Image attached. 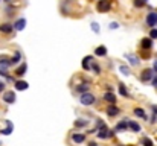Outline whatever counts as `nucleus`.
<instances>
[{"mask_svg": "<svg viewBox=\"0 0 157 146\" xmlns=\"http://www.w3.org/2000/svg\"><path fill=\"white\" fill-rule=\"evenodd\" d=\"M110 29H117L119 28V23H116V21H113V23H110V26H108Z\"/></svg>", "mask_w": 157, "mask_h": 146, "instance_id": "473e14b6", "label": "nucleus"}, {"mask_svg": "<svg viewBox=\"0 0 157 146\" xmlns=\"http://www.w3.org/2000/svg\"><path fill=\"white\" fill-rule=\"evenodd\" d=\"M2 99H3V102H6V103H14V102H15V93H14V92H5Z\"/></svg>", "mask_w": 157, "mask_h": 146, "instance_id": "423d86ee", "label": "nucleus"}, {"mask_svg": "<svg viewBox=\"0 0 157 146\" xmlns=\"http://www.w3.org/2000/svg\"><path fill=\"white\" fill-rule=\"evenodd\" d=\"M153 70H154V73H156V76H157V59L153 62Z\"/></svg>", "mask_w": 157, "mask_h": 146, "instance_id": "72a5a7b5", "label": "nucleus"}, {"mask_svg": "<svg viewBox=\"0 0 157 146\" xmlns=\"http://www.w3.org/2000/svg\"><path fill=\"white\" fill-rule=\"evenodd\" d=\"M0 146H2V143H0Z\"/></svg>", "mask_w": 157, "mask_h": 146, "instance_id": "ea45409f", "label": "nucleus"}, {"mask_svg": "<svg viewBox=\"0 0 157 146\" xmlns=\"http://www.w3.org/2000/svg\"><path fill=\"white\" fill-rule=\"evenodd\" d=\"M89 146H98L96 142H89Z\"/></svg>", "mask_w": 157, "mask_h": 146, "instance_id": "e433bc0d", "label": "nucleus"}, {"mask_svg": "<svg viewBox=\"0 0 157 146\" xmlns=\"http://www.w3.org/2000/svg\"><path fill=\"white\" fill-rule=\"evenodd\" d=\"M151 84H153V87H154V88H157V76L153 79V81H151Z\"/></svg>", "mask_w": 157, "mask_h": 146, "instance_id": "f704fd0d", "label": "nucleus"}, {"mask_svg": "<svg viewBox=\"0 0 157 146\" xmlns=\"http://www.w3.org/2000/svg\"><path fill=\"white\" fill-rule=\"evenodd\" d=\"M96 8H98L99 12H108L110 8H111V2L110 0H99L98 5H96Z\"/></svg>", "mask_w": 157, "mask_h": 146, "instance_id": "20e7f679", "label": "nucleus"}, {"mask_svg": "<svg viewBox=\"0 0 157 146\" xmlns=\"http://www.w3.org/2000/svg\"><path fill=\"white\" fill-rule=\"evenodd\" d=\"M125 58L128 59V62H130V66H139V56H134V55H131V53H125Z\"/></svg>", "mask_w": 157, "mask_h": 146, "instance_id": "9b49d317", "label": "nucleus"}, {"mask_svg": "<svg viewBox=\"0 0 157 146\" xmlns=\"http://www.w3.org/2000/svg\"><path fill=\"white\" fill-rule=\"evenodd\" d=\"M104 99L110 103V105H114V103H116V96L113 95V92H107V93H105V96H104Z\"/></svg>", "mask_w": 157, "mask_h": 146, "instance_id": "412c9836", "label": "nucleus"}, {"mask_svg": "<svg viewBox=\"0 0 157 146\" xmlns=\"http://www.w3.org/2000/svg\"><path fill=\"white\" fill-rule=\"evenodd\" d=\"M8 67H11V59H8L6 56H2L0 58V69L2 70H6Z\"/></svg>", "mask_w": 157, "mask_h": 146, "instance_id": "aec40b11", "label": "nucleus"}, {"mask_svg": "<svg viewBox=\"0 0 157 146\" xmlns=\"http://www.w3.org/2000/svg\"><path fill=\"white\" fill-rule=\"evenodd\" d=\"M119 70H121V73H122V75H125V76H128V75H130V69H128L127 66H119Z\"/></svg>", "mask_w": 157, "mask_h": 146, "instance_id": "c85d7f7f", "label": "nucleus"}, {"mask_svg": "<svg viewBox=\"0 0 157 146\" xmlns=\"http://www.w3.org/2000/svg\"><path fill=\"white\" fill-rule=\"evenodd\" d=\"M92 61H93V56H92V55L86 56V58L82 59V64H81L82 69H84V70H90V69H92V67H90V62H92Z\"/></svg>", "mask_w": 157, "mask_h": 146, "instance_id": "dca6fc26", "label": "nucleus"}, {"mask_svg": "<svg viewBox=\"0 0 157 146\" xmlns=\"http://www.w3.org/2000/svg\"><path fill=\"white\" fill-rule=\"evenodd\" d=\"M150 38L151 40H156L157 38V29L154 28V29H151V32H150Z\"/></svg>", "mask_w": 157, "mask_h": 146, "instance_id": "7c9ffc66", "label": "nucleus"}, {"mask_svg": "<svg viewBox=\"0 0 157 146\" xmlns=\"http://www.w3.org/2000/svg\"><path fill=\"white\" fill-rule=\"evenodd\" d=\"M92 69H93V72H95L96 75H99V73H101V67H99L98 64H93V67H92Z\"/></svg>", "mask_w": 157, "mask_h": 146, "instance_id": "2f4dec72", "label": "nucleus"}, {"mask_svg": "<svg viewBox=\"0 0 157 146\" xmlns=\"http://www.w3.org/2000/svg\"><path fill=\"white\" fill-rule=\"evenodd\" d=\"M12 24H14V31H23L26 28V18H18Z\"/></svg>", "mask_w": 157, "mask_h": 146, "instance_id": "0eeeda50", "label": "nucleus"}, {"mask_svg": "<svg viewBox=\"0 0 157 146\" xmlns=\"http://www.w3.org/2000/svg\"><path fill=\"white\" fill-rule=\"evenodd\" d=\"M133 3H134V6H136V8H144V6L148 3V0H134Z\"/></svg>", "mask_w": 157, "mask_h": 146, "instance_id": "cd10ccee", "label": "nucleus"}, {"mask_svg": "<svg viewBox=\"0 0 157 146\" xmlns=\"http://www.w3.org/2000/svg\"><path fill=\"white\" fill-rule=\"evenodd\" d=\"M140 47H142V50L150 52V50L153 49V40H151V38H144V40L140 41Z\"/></svg>", "mask_w": 157, "mask_h": 146, "instance_id": "6e6552de", "label": "nucleus"}, {"mask_svg": "<svg viewBox=\"0 0 157 146\" xmlns=\"http://www.w3.org/2000/svg\"><path fill=\"white\" fill-rule=\"evenodd\" d=\"M147 26H150V28H153L154 29V26H157V12H150L148 15H147Z\"/></svg>", "mask_w": 157, "mask_h": 146, "instance_id": "39448f33", "label": "nucleus"}, {"mask_svg": "<svg viewBox=\"0 0 157 146\" xmlns=\"http://www.w3.org/2000/svg\"><path fill=\"white\" fill-rule=\"evenodd\" d=\"M72 142H73V143H84V142H86V134H82V133H75V134H72Z\"/></svg>", "mask_w": 157, "mask_h": 146, "instance_id": "1a4fd4ad", "label": "nucleus"}, {"mask_svg": "<svg viewBox=\"0 0 157 146\" xmlns=\"http://www.w3.org/2000/svg\"><path fill=\"white\" fill-rule=\"evenodd\" d=\"M89 84H81V85H78L76 88H75V92H78V93H81V95H84V93H89Z\"/></svg>", "mask_w": 157, "mask_h": 146, "instance_id": "4be33fe9", "label": "nucleus"}, {"mask_svg": "<svg viewBox=\"0 0 157 146\" xmlns=\"http://www.w3.org/2000/svg\"><path fill=\"white\" fill-rule=\"evenodd\" d=\"M14 31V24L12 23H3V24H0V32H3V34H11Z\"/></svg>", "mask_w": 157, "mask_h": 146, "instance_id": "ddd939ff", "label": "nucleus"}, {"mask_svg": "<svg viewBox=\"0 0 157 146\" xmlns=\"http://www.w3.org/2000/svg\"><path fill=\"white\" fill-rule=\"evenodd\" d=\"M154 78H156V73H154L153 69H145V70L140 73V81H142V82H150V81H153Z\"/></svg>", "mask_w": 157, "mask_h": 146, "instance_id": "f03ea898", "label": "nucleus"}, {"mask_svg": "<svg viewBox=\"0 0 157 146\" xmlns=\"http://www.w3.org/2000/svg\"><path fill=\"white\" fill-rule=\"evenodd\" d=\"M28 87H29V84H28L26 81H15V82H14V88L18 90V92L28 90Z\"/></svg>", "mask_w": 157, "mask_h": 146, "instance_id": "9d476101", "label": "nucleus"}, {"mask_svg": "<svg viewBox=\"0 0 157 146\" xmlns=\"http://www.w3.org/2000/svg\"><path fill=\"white\" fill-rule=\"evenodd\" d=\"M26 70H28V66H26V62H23V64H20V67L15 70V76H18V78H21L25 73H26Z\"/></svg>", "mask_w": 157, "mask_h": 146, "instance_id": "f3484780", "label": "nucleus"}, {"mask_svg": "<svg viewBox=\"0 0 157 146\" xmlns=\"http://www.w3.org/2000/svg\"><path fill=\"white\" fill-rule=\"evenodd\" d=\"M90 26H92V31H93L95 34H99V31H101V28L98 26V23H92Z\"/></svg>", "mask_w": 157, "mask_h": 146, "instance_id": "c756f323", "label": "nucleus"}, {"mask_svg": "<svg viewBox=\"0 0 157 146\" xmlns=\"http://www.w3.org/2000/svg\"><path fill=\"white\" fill-rule=\"evenodd\" d=\"M79 102L84 107H90V105H93L96 102V97H95V95H92V93H84V95H81V97H79Z\"/></svg>", "mask_w": 157, "mask_h": 146, "instance_id": "f257e3e1", "label": "nucleus"}, {"mask_svg": "<svg viewBox=\"0 0 157 146\" xmlns=\"http://www.w3.org/2000/svg\"><path fill=\"white\" fill-rule=\"evenodd\" d=\"M128 122H130V119H124V120L117 122L116 131H125V129H128Z\"/></svg>", "mask_w": 157, "mask_h": 146, "instance_id": "2eb2a0df", "label": "nucleus"}, {"mask_svg": "<svg viewBox=\"0 0 157 146\" xmlns=\"http://www.w3.org/2000/svg\"><path fill=\"white\" fill-rule=\"evenodd\" d=\"M119 113H121L119 107H116V105H108V108H107V114H108L110 117H114V116H117Z\"/></svg>", "mask_w": 157, "mask_h": 146, "instance_id": "f8f14e48", "label": "nucleus"}, {"mask_svg": "<svg viewBox=\"0 0 157 146\" xmlns=\"http://www.w3.org/2000/svg\"><path fill=\"white\" fill-rule=\"evenodd\" d=\"M20 59H21V53H20V52H15V55L11 58V66L18 64V62H20Z\"/></svg>", "mask_w": 157, "mask_h": 146, "instance_id": "a878e982", "label": "nucleus"}, {"mask_svg": "<svg viewBox=\"0 0 157 146\" xmlns=\"http://www.w3.org/2000/svg\"><path fill=\"white\" fill-rule=\"evenodd\" d=\"M73 125H75L76 128H86V126L89 125V122H87V120H84V119H76Z\"/></svg>", "mask_w": 157, "mask_h": 146, "instance_id": "b1692460", "label": "nucleus"}, {"mask_svg": "<svg viewBox=\"0 0 157 146\" xmlns=\"http://www.w3.org/2000/svg\"><path fill=\"white\" fill-rule=\"evenodd\" d=\"M119 146H124V145H119Z\"/></svg>", "mask_w": 157, "mask_h": 146, "instance_id": "58836bf2", "label": "nucleus"}, {"mask_svg": "<svg viewBox=\"0 0 157 146\" xmlns=\"http://www.w3.org/2000/svg\"><path fill=\"white\" fill-rule=\"evenodd\" d=\"M128 129H131L133 133H140V125L134 120H130L128 122Z\"/></svg>", "mask_w": 157, "mask_h": 146, "instance_id": "a211bd4d", "label": "nucleus"}, {"mask_svg": "<svg viewBox=\"0 0 157 146\" xmlns=\"http://www.w3.org/2000/svg\"><path fill=\"white\" fill-rule=\"evenodd\" d=\"M96 136H98L101 140H107V139H111V137H114V131H110L107 126H104V128L98 129Z\"/></svg>", "mask_w": 157, "mask_h": 146, "instance_id": "7ed1b4c3", "label": "nucleus"}, {"mask_svg": "<svg viewBox=\"0 0 157 146\" xmlns=\"http://www.w3.org/2000/svg\"><path fill=\"white\" fill-rule=\"evenodd\" d=\"M140 143H142V146H154V142L151 139H148V137H144Z\"/></svg>", "mask_w": 157, "mask_h": 146, "instance_id": "bb28decb", "label": "nucleus"}, {"mask_svg": "<svg viewBox=\"0 0 157 146\" xmlns=\"http://www.w3.org/2000/svg\"><path fill=\"white\" fill-rule=\"evenodd\" d=\"M5 90V82H0V93Z\"/></svg>", "mask_w": 157, "mask_h": 146, "instance_id": "c9c22d12", "label": "nucleus"}, {"mask_svg": "<svg viewBox=\"0 0 157 146\" xmlns=\"http://www.w3.org/2000/svg\"><path fill=\"white\" fill-rule=\"evenodd\" d=\"M133 113H134V116L136 117H140V119H148V116H147V113H145V110L144 108H140V107H137V108H134L133 110Z\"/></svg>", "mask_w": 157, "mask_h": 146, "instance_id": "4468645a", "label": "nucleus"}, {"mask_svg": "<svg viewBox=\"0 0 157 146\" xmlns=\"http://www.w3.org/2000/svg\"><path fill=\"white\" fill-rule=\"evenodd\" d=\"M12 129H14V126H12L11 120H6V128H5V129H2V131H0V134H3V136H9V134L12 133Z\"/></svg>", "mask_w": 157, "mask_h": 146, "instance_id": "6ab92c4d", "label": "nucleus"}, {"mask_svg": "<svg viewBox=\"0 0 157 146\" xmlns=\"http://www.w3.org/2000/svg\"><path fill=\"white\" fill-rule=\"evenodd\" d=\"M95 55L96 56H105L107 55V47L105 46H98L95 49Z\"/></svg>", "mask_w": 157, "mask_h": 146, "instance_id": "5701e85b", "label": "nucleus"}, {"mask_svg": "<svg viewBox=\"0 0 157 146\" xmlns=\"http://www.w3.org/2000/svg\"><path fill=\"white\" fill-rule=\"evenodd\" d=\"M3 2H6V3H8V2H9V0H3Z\"/></svg>", "mask_w": 157, "mask_h": 146, "instance_id": "4c0bfd02", "label": "nucleus"}, {"mask_svg": "<svg viewBox=\"0 0 157 146\" xmlns=\"http://www.w3.org/2000/svg\"><path fill=\"white\" fill-rule=\"evenodd\" d=\"M119 95L124 97H130V93H128V90H127V87L124 84H119Z\"/></svg>", "mask_w": 157, "mask_h": 146, "instance_id": "393cba45", "label": "nucleus"}]
</instances>
